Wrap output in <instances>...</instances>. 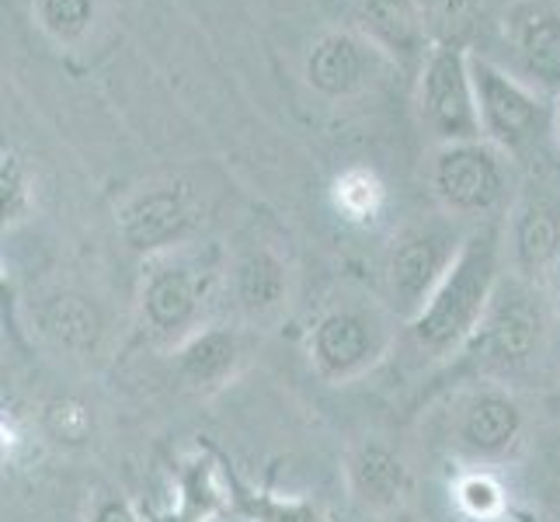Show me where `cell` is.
Returning <instances> with one entry per match:
<instances>
[{
	"instance_id": "6da1fadb",
	"label": "cell",
	"mask_w": 560,
	"mask_h": 522,
	"mask_svg": "<svg viewBox=\"0 0 560 522\" xmlns=\"http://www.w3.org/2000/svg\"><path fill=\"white\" fill-rule=\"evenodd\" d=\"M501 279V230L491 220L474 223L446 279L408 324L411 341L432 359L459 356L485 324Z\"/></svg>"
},
{
	"instance_id": "7a4b0ae2",
	"label": "cell",
	"mask_w": 560,
	"mask_h": 522,
	"mask_svg": "<svg viewBox=\"0 0 560 522\" xmlns=\"http://www.w3.org/2000/svg\"><path fill=\"white\" fill-rule=\"evenodd\" d=\"M220 289L223 258L217 244H182L147 258L137 293L143 332L178 348L209 324Z\"/></svg>"
},
{
	"instance_id": "3957f363",
	"label": "cell",
	"mask_w": 560,
	"mask_h": 522,
	"mask_svg": "<svg viewBox=\"0 0 560 522\" xmlns=\"http://www.w3.org/2000/svg\"><path fill=\"white\" fill-rule=\"evenodd\" d=\"M397 314L373 297L345 293L320 306L311 332L306 356L314 373L327 383H352L390 356L397 338Z\"/></svg>"
},
{
	"instance_id": "277c9868",
	"label": "cell",
	"mask_w": 560,
	"mask_h": 522,
	"mask_svg": "<svg viewBox=\"0 0 560 522\" xmlns=\"http://www.w3.org/2000/svg\"><path fill=\"white\" fill-rule=\"evenodd\" d=\"M470 227L459 220H429L400 230L386 255V306L408 327L453 268Z\"/></svg>"
},
{
	"instance_id": "5b68a950",
	"label": "cell",
	"mask_w": 560,
	"mask_h": 522,
	"mask_svg": "<svg viewBox=\"0 0 560 522\" xmlns=\"http://www.w3.org/2000/svg\"><path fill=\"white\" fill-rule=\"evenodd\" d=\"M477 112H480V137L494 143L501 153H523L553 132L557 98L536 91L509 67L494 63L491 56L474 53L470 60Z\"/></svg>"
},
{
	"instance_id": "8992f818",
	"label": "cell",
	"mask_w": 560,
	"mask_h": 522,
	"mask_svg": "<svg viewBox=\"0 0 560 522\" xmlns=\"http://www.w3.org/2000/svg\"><path fill=\"white\" fill-rule=\"evenodd\" d=\"M539 345H544V311H539L533 286L526 279L505 276L485 324L477 327V335L459 356L470 359L474 373L509 380L539 356Z\"/></svg>"
},
{
	"instance_id": "52a82bcc",
	"label": "cell",
	"mask_w": 560,
	"mask_h": 522,
	"mask_svg": "<svg viewBox=\"0 0 560 522\" xmlns=\"http://www.w3.org/2000/svg\"><path fill=\"white\" fill-rule=\"evenodd\" d=\"M432 192L453 220L485 223L505 202V153L488 140L442 143L432 158Z\"/></svg>"
},
{
	"instance_id": "ba28073f",
	"label": "cell",
	"mask_w": 560,
	"mask_h": 522,
	"mask_svg": "<svg viewBox=\"0 0 560 522\" xmlns=\"http://www.w3.org/2000/svg\"><path fill=\"white\" fill-rule=\"evenodd\" d=\"M470 60V46H432L418 73V112L439 147L485 140Z\"/></svg>"
},
{
	"instance_id": "9c48e42d",
	"label": "cell",
	"mask_w": 560,
	"mask_h": 522,
	"mask_svg": "<svg viewBox=\"0 0 560 522\" xmlns=\"http://www.w3.org/2000/svg\"><path fill=\"white\" fill-rule=\"evenodd\" d=\"M501 38L512 53L509 70L560 98V0H515L501 18Z\"/></svg>"
},
{
	"instance_id": "30bf717a",
	"label": "cell",
	"mask_w": 560,
	"mask_h": 522,
	"mask_svg": "<svg viewBox=\"0 0 560 522\" xmlns=\"http://www.w3.org/2000/svg\"><path fill=\"white\" fill-rule=\"evenodd\" d=\"M352 28L370 43L386 63L421 73L432 53V32L424 22L421 0H355Z\"/></svg>"
},
{
	"instance_id": "8fae6325",
	"label": "cell",
	"mask_w": 560,
	"mask_h": 522,
	"mask_svg": "<svg viewBox=\"0 0 560 522\" xmlns=\"http://www.w3.org/2000/svg\"><path fill=\"white\" fill-rule=\"evenodd\" d=\"M196 227V202L188 188L178 185H150L140 188L122 209H119V234L122 241L153 258L171 247H182Z\"/></svg>"
},
{
	"instance_id": "7c38bea8",
	"label": "cell",
	"mask_w": 560,
	"mask_h": 522,
	"mask_svg": "<svg viewBox=\"0 0 560 522\" xmlns=\"http://www.w3.org/2000/svg\"><path fill=\"white\" fill-rule=\"evenodd\" d=\"M523 429L526 415L518 408V401L501 386H485V391H474L459 404L453 442L470 460H501L518 446Z\"/></svg>"
},
{
	"instance_id": "4fadbf2b",
	"label": "cell",
	"mask_w": 560,
	"mask_h": 522,
	"mask_svg": "<svg viewBox=\"0 0 560 522\" xmlns=\"http://www.w3.org/2000/svg\"><path fill=\"white\" fill-rule=\"evenodd\" d=\"M380 63L386 60L355 28H331L306 53V84L324 98L341 102L370 84Z\"/></svg>"
},
{
	"instance_id": "5bb4252c",
	"label": "cell",
	"mask_w": 560,
	"mask_h": 522,
	"mask_svg": "<svg viewBox=\"0 0 560 522\" xmlns=\"http://www.w3.org/2000/svg\"><path fill=\"white\" fill-rule=\"evenodd\" d=\"M345 477H349L352 498L362 509H373V512L394 509L397 501L408 495V485H411L404 460L376 439H365L355 450H349Z\"/></svg>"
},
{
	"instance_id": "9a60e30c",
	"label": "cell",
	"mask_w": 560,
	"mask_h": 522,
	"mask_svg": "<svg viewBox=\"0 0 560 522\" xmlns=\"http://www.w3.org/2000/svg\"><path fill=\"white\" fill-rule=\"evenodd\" d=\"M512 255L518 279L533 282L550 272L560 258V202L550 196H529L512 220Z\"/></svg>"
},
{
	"instance_id": "2e32d148",
	"label": "cell",
	"mask_w": 560,
	"mask_h": 522,
	"mask_svg": "<svg viewBox=\"0 0 560 522\" xmlns=\"http://www.w3.org/2000/svg\"><path fill=\"white\" fill-rule=\"evenodd\" d=\"M175 356L178 373L191 391H220L241 366V338L230 327L206 324L175 348Z\"/></svg>"
},
{
	"instance_id": "e0dca14e",
	"label": "cell",
	"mask_w": 560,
	"mask_h": 522,
	"mask_svg": "<svg viewBox=\"0 0 560 522\" xmlns=\"http://www.w3.org/2000/svg\"><path fill=\"white\" fill-rule=\"evenodd\" d=\"M230 293H234L237 306L247 317H265L279 311L289 297V272L285 265L272 255V251H247V255L234 265L230 276Z\"/></svg>"
},
{
	"instance_id": "ac0fdd59",
	"label": "cell",
	"mask_w": 560,
	"mask_h": 522,
	"mask_svg": "<svg viewBox=\"0 0 560 522\" xmlns=\"http://www.w3.org/2000/svg\"><path fill=\"white\" fill-rule=\"evenodd\" d=\"M35 202V182L28 161L14 147H4L0 158V212H4V227L22 223Z\"/></svg>"
},
{
	"instance_id": "d6986e66",
	"label": "cell",
	"mask_w": 560,
	"mask_h": 522,
	"mask_svg": "<svg viewBox=\"0 0 560 522\" xmlns=\"http://www.w3.org/2000/svg\"><path fill=\"white\" fill-rule=\"evenodd\" d=\"M230 488L237 495V519H247V522H324L320 512L311 506V501H285V498H276V495H255L247 485L230 474Z\"/></svg>"
},
{
	"instance_id": "ffe728a7",
	"label": "cell",
	"mask_w": 560,
	"mask_h": 522,
	"mask_svg": "<svg viewBox=\"0 0 560 522\" xmlns=\"http://www.w3.org/2000/svg\"><path fill=\"white\" fill-rule=\"evenodd\" d=\"M43 324H46L49 335H56L70 348L94 341V338H98V327H102L98 317H94V306H88L84 300H77V297L52 300L46 306V314H43Z\"/></svg>"
},
{
	"instance_id": "44dd1931",
	"label": "cell",
	"mask_w": 560,
	"mask_h": 522,
	"mask_svg": "<svg viewBox=\"0 0 560 522\" xmlns=\"http://www.w3.org/2000/svg\"><path fill=\"white\" fill-rule=\"evenodd\" d=\"M421 8L435 46H467L477 18V0H421Z\"/></svg>"
},
{
	"instance_id": "7402d4cb",
	"label": "cell",
	"mask_w": 560,
	"mask_h": 522,
	"mask_svg": "<svg viewBox=\"0 0 560 522\" xmlns=\"http://www.w3.org/2000/svg\"><path fill=\"white\" fill-rule=\"evenodd\" d=\"M38 22L56 43H73L94 22V0H38Z\"/></svg>"
},
{
	"instance_id": "603a6c76",
	"label": "cell",
	"mask_w": 560,
	"mask_h": 522,
	"mask_svg": "<svg viewBox=\"0 0 560 522\" xmlns=\"http://www.w3.org/2000/svg\"><path fill=\"white\" fill-rule=\"evenodd\" d=\"M383 185L373 178L370 171H349L338 178V206L349 212L352 220H365L380 209Z\"/></svg>"
},
{
	"instance_id": "cb8c5ba5",
	"label": "cell",
	"mask_w": 560,
	"mask_h": 522,
	"mask_svg": "<svg viewBox=\"0 0 560 522\" xmlns=\"http://www.w3.org/2000/svg\"><path fill=\"white\" fill-rule=\"evenodd\" d=\"M456 498H459V509L474 519H494L501 509H505V495H501V488L488 474L463 477L456 488Z\"/></svg>"
},
{
	"instance_id": "d4e9b609",
	"label": "cell",
	"mask_w": 560,
	"mask_h": 522,
	"mask_svg": "<svg viewBox=\"0 0 560 522\" xmlns=\"http://www.w3.org/2000/svg\"><path fill=\"white\" fill-rule=\"evenodd\" d=\"M63 408H67V439L70 442H81V436L88 432V425H91L88 411L81 408V404H73V401H63ZM49 418L60 421V429H56V432H63V415H60V408H52Z\"/></svg>"
},
{
	"instance_id": "484cf974",
	"label": "cell",
	"mask_w": 560,
	"mask_h": 522,
	"mask_svg": "<svg viewBox=\"0 0 560 522\" xmlns=\"http://www.w3.org/2000/svg\"><path fill=\"white\" fill-rule=\"evenodd\" d=\"M91 522H140V519L122 498H105V501H98V509H94Z\"/></svg>"
},
{
	"instance_id": "4316f807",
	"label": "cell",
	"mask_w": 560,
	"mask_h": 522,
	"mask_svg": "<svg viewBox=\"0 0 560 522\" xmlns=\"http://www.w3.org/2000/svg\"><path fill=\"white\" fill-rule=\"evenodd\" d=\"M553 143H557V153H560V98H557V108H553Z\"/></svg>"
},
{
	"instance_id": "83f0119b",
	"label": "cell",
	"mask_w": 560,
	"mask_h": 522,
	"mask_svg": "<svg viewBox=\"0 0 560 522\" xmlns=\"http://www.w3.org/2000/svg\"><path fill=\"white\" fill-rule=\"evenodd\" d=\"M230 522H247V519H230Z\"/></svg>"
}]
</instances>
